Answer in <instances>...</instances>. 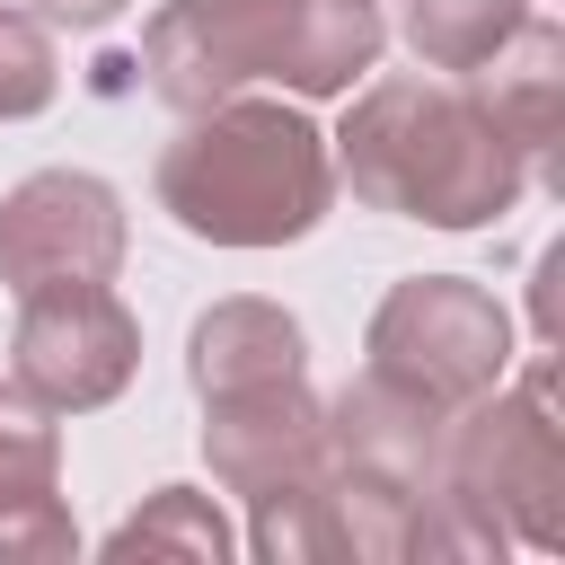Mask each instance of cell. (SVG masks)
<instances>
[{
    "mask_svg": "<svg viewBox=\"0 0 565 565\" xmlns=\"http://www.w3.org/2000/svg\"><path fill=\"white\" fill-rule=\"evenodd\" d=\"M344 168L371 203L441 221V230L494 221L521 194V150L477 115V97H450V88H424V79H388L353 106Z\"/></svg>",
    "mask_w": 565,
    "mask_h": 565,
    "instance_id": "obj_1",
    "label": "cell"
},
{
    "mask_svg": "<svg viewBox=\"0 0 565 565\" xmlns=\"http://www.w3.org/2000/svg\"><path fill=\"white\" fill-rule=\"evenodd\" d=\"M159 194L177 203L185 230L230 238V247L300 238L318 221V203H327V150L282 106H221L212 124H194L168 150Z\"/></svg>",
    "mask_w": 565,
    "mask_h": 565,
    "instance_id": "obj_2",
    "label": "cell"
},
{
    "mask_svg": "<svg viewBox=\"0 0 565 565\" xmlns=\"http://www.w3.org/2000/svg\"><path fill=\"white\" fill-rule=\"evenodd\" d=\"M380 380L415 388V397H477L486 380H503V309L468 282H406L380 309Z\"/></svg>",
    "mask_w": 565,
    "mask_h": 565,
    "instance_id": "obj_3",
    "label": "cell"
},
{
    "mask_svg": "<svg viewBox=\"0 0 565 565\" xmlns=\"http://www.w3.org/2000/svg\"><path fill=\"white\" fill-rule=\"evenodd\" d=\"M300 18H309V0H185L150 26V71L185 106H203L230 79H256V71L291 79Z\"/></svg>",
    "mask_w": 565,
    "mask_h": 565,
    "instance_id": "obj_4",
    "label": "cell"
},
{
    "mask_svg": "<svg viewBox=\"0 0 565 565\" xmlns=\"http://www.w3.org/2000/svg\"><path fill=\"white\" fill-rule=\"evenodd\" d=\"M0 265L18 274V291L97 282L115 265V194L88 177H35L0 212Z\"/></svg>",
    "mask_w": 565,
    "mask_h": 565,
    "instance_id": "obj_5",
    "label": "cell"
},
{
    "mask_svg": "<svg viewBox=\"0 0 565 565\" xmlns=\"http://www.w3.org/2000/svg\"><path fill=\"white\" fill-rule=\"evenodd\" d=\"M18 353H26V380H35V388L88 406V397H106V388L124 380V362H132V327H124V309H115L97 282H53V291L26 300V335H18Z\"/></svg>",
    "mask_w": 565,
    "mask_h": 565,
    "instance_id": "obj_6",
    "label": "cell"
},
{
    "mask_svg": "<svg viewBox=\"0 0 565 565\" xmlns=\"http://www.w3.org/2000/svg\"><path fill=\"white\" fill-rule=\"evenodd\" d=\"M459 468L486 477L503 503H521V530L530 539H556V477H565V450H556V424H547V371H530L521 397H503L494 415H477V433L459 441Z\"/></svg>",
    "mask_w": 565,
    "mask_h": 565,
    "instance_id": "obj_7",
    "label": "cell"
},
{
    "mask_svg": "<svg viewBox=\"0 0 565 565\" xmlns=\"http://www.w3.org/2000/svg\"><path fill=\"white\" fill-rule=\"evenodd\" d=\"M477 115L521 150V159H556V124H565V44L547 18H521L486 62H477Z\"/></svg>",
    "mask_w": 565,
    "mask_h": 565,
    "instance_id": "obj_8",
    "label": "cell"
},
{
    "mask_svg": "<svg viewBox=\"0 0 565 565\" xmlns=\"http://www.w3.org/2000/svg\"><path fill=\"white\" fill-rule=\"evenodd\" d=\"M521 18H530V0H406V35L441 71H477Z\"/></svg>",
    "mask_w": 565,
    "mask_h": 565,
    "instance_id": "obj_9",
    "label": "cell"
},
{
    "mask_svg": "<svg viewBox=\"0 0 565 565\" xmlns=\"http://www.w3.org/2000/svg\"><path fill=\"white\" fill-rule=\"evenodd\" d=\"M53 97V62H44V35L26 18H0V115H26Z\"/></svg>",
    "mask_w": 565,
    "mask_h": 565,
    "instance_id": "obj_10",
    "label": "cell"
},
{
    "mask_svg": "<svg viewBox=\"0 0 565 565\" xmlns=\"http://www.w3.org/2000/svg\"><path fill=\"white\" fill-rule=\"evenodd\" d=\"M35 9H53V18H71V26H97L115 0H35Z\"/></svg>",
    "mask_w": 565,
    "mask_h": 565,
    "instance_id": "obj_11",
    "label": "cell"
}]
</instances>
